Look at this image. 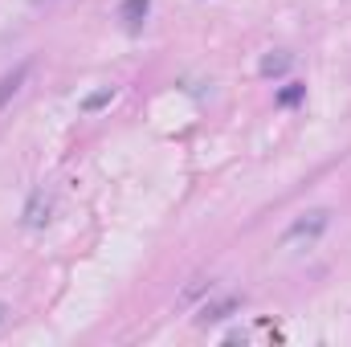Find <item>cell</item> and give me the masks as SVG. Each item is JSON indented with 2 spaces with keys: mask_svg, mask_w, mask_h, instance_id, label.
Here are the masks:
<instances>
[{
  "mask_svg": "<svg viewBox=\"0 0 351 347\" xmlns=\"http://www.w3.org/2000/svg\"><path fill=\"white\" fill-rule=\"evenodd\" d=\"M4 323H8V307L0 302V327H4Z\"/></svg>",
  "mask_w": 351,
  "mask_h": 347,
  "instance_id": "obj_10",
  "label": "cell"
},
{
  "mask_svg": "<svg viewBox=\"0 0 351 347\" xmlns=\"http://www.w3.org/2000/svg\"><path fill=\"white\" fill-rule=\"evenodd\" d=\"M110 102H114V86H102V90H94V94L82 98V110L94 115V110H102V106H110Z\"/></svg>",
  "mask_w": 351,
  "mask_h": 347,
  "instance_id": "obj_7",
  "label": "cell"
},
{
  "mask_svg": "<svg viewBox=\"0 0 351 347\" xmlns=\"http://www.w3.org/2000/svg\"><path fill=\"white\" fill-rule=\"evenodd\" d=\"M237 311H241V294H225V298L204 302V307L196 311V323H200V327H208V323H225V319L237 315Z\"/></svg>",
  "mask_w": 351,
  "mask_h": 347,
  "instance_id": "obj_3",
  "label": "cell"
},
{
  "mask_svg": "<svg viewBox=\"0 0 351 347\" xmlns=\"http://www.w3.org/2000/svg\"><path fill=\"white\" fill-rule=\"evenodd\" d=\"M29 74H33V62H29V58H25V62H16L12 70H4V74H0V110H4V106L21 94V86L29 82Z\"/></svg>",
  "mask_w": 351,
  "mask_h": 347,
  "instance_id": "obj_4",
  "label": "cell"
},
{
  "mask_svg": "<svg viewBox=\"0 0 351 347\" xmlns=\"http://www.w3.org/2000/svg\"><path fill=\"white\" fill-rule=\"evenodd\" d=\"M327 229H331V208H311V213H302V217L282 233V241H286V246H302V241L311 246V241H319Z\"/></svg>",
  "mask_w": 351,
  "mask_h": 347,
  "instance_id": "obj_1",
  "label": "cell"
},
{
  "mask_svg": "<svg viewBox=\"0 0 351 347\" xmlns=\"http://www.w3.org/2000/svg\"><path fill=\"white\" fill-rule=\"evenodd\" d=\"M306 98V86L302 82H286V86L278 90V106H298Z\"/></svg>",
  "mask_w": 351,
  "mask_h": 347,
  "instance_id": "obj_8",
  "label": "cell"
},
{
  "mask_svg": "<svg viewBox=\"0 0 351 347\" xmlns=\"http://www.w3.org/2000/svg\"><path fill=\"white\" fill-rule=\"evenodd\" d=\"M49 213H53V196H49L45 184H37V188L29 192L25 208H21V225H25V229H45V225H49Z\"/></svg>",
  "mask_w": 351,
  "mask_h": 347,
  "instance_id": "obj_2",
  "label": "cell"
},
{
  "mask_svg": "<svg viewBox=\"0 0 351 347\" xmlns=\"http://www.w3.org/2000/svg\"><path fill=\"white\" fill-rule=\"evenodd\" d=\"M147 12H152V0H123V4H119V21H123L131 33L147 21Z\"/></svg>",
  "mask_w": 351,
  "mask_h": 347,
  "instance_id": "obj_6",
  "label": "cell"
},
{
  "mask_svg": "<svg viewBox=\"0 0 351 347\" xmlns=\"http://www.w3.org/2000/svg\"><path fill=\"white\" fill-rule=\"evenodd\" d=\"M290 66H294V53H286V49H269L262 62H258V74H262V78H282Z\"/></svg>",
  "mask_w": 351,
  "mask_h": 347,
  "instance_id": "obj_5",
  "label": "cell"
},
{
  "mask_svg": "<svg viewBox=\"0 0 351 347\" xmlns=\"http://www.w3.org/2000/svg\"><path fill=\"white\" fill-rule=\"evenodd\" d=\"M204 290H213V278H192V286H188V290L180 294V307H188V302H196V298H200Z\"/></svg>",
  "mask_w": 351,
  "mask_h": 347,
  "instance_id": "obj_9",
  "label": "cell"
},
{
  "mask_svg": "<svg viewBox=\"0 0 351 347\" xmlns=\"http://www.w3.org/2000/svg\"><path fill=\"white\" fill-rule=\"evenodd\" d=\"M41 4H53V0H33V8H41Z\"/></svg>",
  "mask_w": 351,
  "mask_h": 347,
  "instance_id": "obj_11",
  "label": "cell"
}]
</instances>
